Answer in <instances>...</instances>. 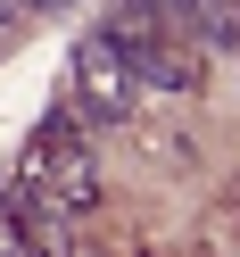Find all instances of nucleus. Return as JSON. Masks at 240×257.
Here are the masks:
<instances>
[{
	"instance_id": "nucleus-1",
	"label": "nucleus",
	"mask_w": 240,
	"mask_h": 257,
	"mask_svg": "<svg viewBox=\"0 0 240 257\" xmlns=\"http://www.w3.org/2000/svg\"><path fill=\"white\" fill-rule=\"evenodd\" d=\"M17 183L42 191V199H58V207H91V199H100V158H91L83 124H75L67 108L34 133V150H25V174H17Z\"/></svg>"
},
{
	"instance_id": "nucleus-2",
	"label": "nucleus",
	"mask_w": 240,
	"mask_h": 257,
	"mask_svg": "<svg viewBox=\"0 0 240 257\" xmlns=\"http://www.w3.org/2000/svg\"><path fill=\"white\" fill-rule=\"evenodd\" d=\"M75 100L91 108V124H124L133 116V67H124V50L108 34H91L75 50Z\"/></svg>"
},
{
	"instance_id": "nucleus-3",
	"label": "nucleus",
	"mask_w": 240,
	"mask_h": 257,
	"mask_svg": "<svg viewBox=\"0 0 240 257\" xmlns=\"http://www.w3.org/2000/svg\"><path fill=\"white\" fill-rule=\"evenodd\" d=\"M108 42L124 50V67H133V83H141V67H157V50H166V0H116L108 9V25H100Z\"/></svg>"
}]
</instances>
